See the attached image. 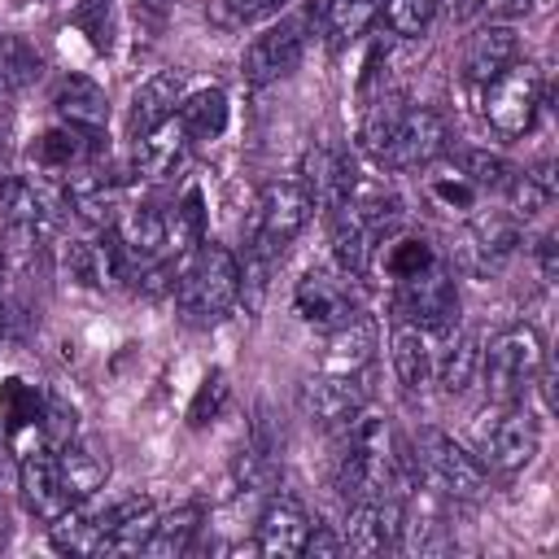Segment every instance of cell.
Masks as SVG:
<instances>
[{"instance_id": "6da1fadb", "label": "cell", "mask_w": 559, "mask_h": 559, "mask_svg": "<svg viewBox=\"0 0 559 559\" xmlns=\"http://www.w3.org/2000/svg\"><path fill=\"white\" fill-rule=\"evenodd\" d=\"M415 454L393 437L389 419L376 411H358L336 432V459H332V485L345 502H358L367 493L393 489V480H415Z\"/></svg>"}, {"instance_id": "7a4b0ae2", "label": "cell", "mask_w": 559, "mask_h": 559, "mask_svg": "<svg viewBox=\"0 0 559 559\" xmlns=\"http://www.w3.org/2000/svg\"><path fill=\"white\" fill-rule=\"evenodd\" d=\"M175 306L188 328H218L236 306H240V262L227 245H201L179 284H175Z\"/></svg>"}, {"instance_id": "3957f363", "label": "cell", "mask_w": 559, "mask_h": 559, "mask_svg": "<svg viewBox=\"0 0 559 559\" xmlns=\"http://www.w3.org/2000/svg\"><path fill=\"white\" fill-rule=\"evenodd\" d=\"M542 362H546V345H542L537 328H528V323L498 328L489 336V345L480 349V376H485L489 397L493 402H524Z\"/></svg>"}, {"instance_id": "277c9868", "label": "cell", "mask_w": 559, "mask_h": 559, "mask_svg": "<svg viewBox=\"0 0 559 559\" xmlns=\"http://www.w3.org/2000/svg\"><path fill=\"white\" fill-rule=\"evenodd\" d=\"M537 445H542V424L533 419V411L524 402H498L493 415H485V424H476V450L502 476L524 472L537 459Z\"/></svg>"}, {"instance_id": "5b68a950", "label": "cell", "mask_w": 559, "mask_h": 559, "mask_svg": "<svg viewBox=\"0 0 559 559\" xmlns=\"http://www.w3.org/2000/svg\"><path fill=\"white\" fill-rule=\"evenodd\" d=\"M415 463H419V476L432 480L450 498L472 502V498H485V489H489L485 463L467 445H459L450 432H441V428H419V437H415Z\"/></svg>"}, {"instance_id": "8992f818", "label": "cell", "mask_w": 559, "mask_h": 559, "mask_svg": "<svg viewBox=\"0 0 559 559\" xmlns=\"http://www.w3.org/2000/svg\"><path fill=\"white\" fill-rule=\"evenodd\" d=\"M485 92V118L498 135L515 140L524 131H533L537 114H542V96H546V79L537 61H511L493 83L480 87Z\"/></svg>"}, {"instance_id": "52a82bcc", "label": "cell", "mask_w": 559, "mask_h": 559, "mask_svg": "<svg viewBox=\"0 0 559 559\" xmlns=\"http://www.w3.org/2000/svg\"><path fill=\"white\" fill-rule=\"evenodd\" d=\"M306 48H310V17H306V13H288V17L262 26V31L249 39L245 57H240L245 83L266 87V83L288 79V74L301 66Z\"/></svg>"}, {"instance_id": "ba28073f", "label": "cell", "mask_w": 559, "mask_h": 559, "mask_svg": "<svg viewBox=\"0 0 559 559\" xmlns=\"http://www.w3.org/2000/svg\"><path fill=\"white\" fill-rule=\"evenodd\" d=\"M310 210L314 201L306 197V188L297 179H280V183H266L258 205H253V218H249V231H245V245L253 249H266V253H284L301 227L310 223Z\"/></svg>"}, {"instance_id": "9c48e42d", "label": "cell", "mask_w": 559, "mask_h": 559, "mask_svg": "<svg viewBox=\"0 0 559 559\" xmlns=\"http://www.w3.org/2000/svg\"><path fill=\"white\" fill-rule=\"evenodd\" d=\"M397 314L406 323H415L424 336H445L450 328H459V284L454 275L432 262L428 271L411 275L397 284Z\"/></svg>"}, {"instance_id": "30bf717a", "label": "cell", "mask_w": 559, "mask_h": 559, "mask_svg": "<svg viewBox=\"0 0 559 559\" xmlns=\"http://www.w3.org/2000/svg\"><path fill=\"white\" fill-rule=\"evenodd\" d=\"M293 306L319 332H332L336 323H345V319H354L362 310L354 275H345L341 266H310L293 288Z\"/></svg>"}, {"instance_id": "8fae6325", "label": "cell", "mask_w": 559, "mask_h": 559, "mask_svg": "<svg viewBox=\"0 0 559 559\" xmlns=\"http://www.w3.org/2000/svg\"><path fill=\"white\" fill-rule=\"evenodd\" d=\"M48 223H52L48 197L31 179H22V175L0 179V227H4V249L9 253L31 258L39 249V240L48 236Z\"/></svg>"}, {"instance_id": "7c38bea8", "label": "cell", "mask_w": 559, "mask_h": 559, "mask_svg": "<svg viewBox=\"0 0 559 559\" xmlns=\"http://www.w3.org/2000/svg\"><path fill=\"white\" fill-rule=\"evenodd\" d=\"M87 524H92L96 555H140L157 524V507H153V498L127 493L100 511H87Z\"/></svg>"}, {"instance_id": "4fadbf2b", "label": "cell", "mask_w": 559, "mask_h": 559, "mask_svg": "<svg viewBox=\"0 0 559 559\" xmlns=\"http://www.w3.org/2000/svg\"><path fill=\"white\" fill-rule=\"evenodd\" d=\"M450 148V127L437 109H406V118L397 122L393 140L384 144V153L376 157L384 170H424L437 157H445Z\"/></svg>"}, {"instance_id": "5bb4252c", "label": "cell", "mask_w": 559, "mask_h": 559, "mask_svg": "<svg viewBox=\"0 0 559 559\" xmlns=\"http://www.w3.org/2000/svg\"><path fill=\"white\" fill-rule=\"evenodd\" d=\"M297 406L310 424H319L323 432H341L362 406H367V393L358 384V376H345V371H323V376H306L301 389H297Z\"/></svg>"}, {"instance_id": "9a60e30c", "label": "cell", "mask_w": 559, "mask_h": 559, "mask_svg": "<svg viewBox=\"0 0 559 559\" xmlns=\"http://www.w3.org/2000/svg\"><path fill=\"white\" fill-rule=\"evenodd\" d=\"M402 515L406 507L384 489V493H367L358 502H349V515H345V550L354 555H384V550H397V537H402Z\"/></svg>"}, {"instance_id": "2e32d148", "label": "cell", "mask_w": 559, "mask_h": 559, "mask_svg": "<svg viewBox=\"0 0 559 559\" xmlns=\"http://www.w3.org/2000/svg\"><path fill=\"white\" fill-rule=\"evenodd\" d=\"M100 153H105L100 131L74 127V122H57V127L39 131V135L31 140V148H26L31 166H35V170H48V175H70V170L96 166Z\"/></svg>"}, {"instance_id": "e0dca14e", "label": "cell", "mask_w": 559, "mask_h": 559, "mask_svg": "<svg viewBox=\"0 0 559 559\" xmlns=\"http://www.w3.org/2000/svg\"><path fill=\"white\" fill-rule=\"evenodd\" d=\"M17 489H22L26 511H31L35 520H48V524L74 507L70 493H66V485H61L57 454H52L48 441L35 445V450H22V463H17Z\"/></svg>"}, {"instance_id": "ac0fdd59", "label": "cell", "mask_w": 559, "mask_h": 559, "mask_svg": "<svg viewBox=\"0 0 559 559\" xmlns=\"http://www.w3.org/2000/svg\"><path fill=\"white\" fill-rule=\"evenodd\" d=\"M310 511L297 493H271L262 515H258V537H253V550L258 555H280V559H293L306 550V537H310Z\"/></svg>"}, {"instance_id": "d6986e66", "label": "cell", "mask_w": 559, "mask_h": 559, "mask_svg": "<svg viewBox=\"0 0 559 559\" xmlns=\"http://www.w3.org/2000/svg\"><path fill=\"white\" fill-rule=\"evenodd\" d=\"M297 183L306 188V197H310L314 205H323V210L332 214V210H341V205L358 192V166H354V157H349L345 148H323V144H319V148L306 153Z\"/></svg>"}, {"instance_id": "ffe728a7", "label": "cell", "mask_w": 559, "mask_h": 559, "mask_svg": "<svg viewBox=\"0 0 559 559\" xmlns=\"http://www.w3.org/2000/svg\"><path fill=\"white\" fill-rule=\"evenodd\" d=\"M52 454H57V472H61V485H66L70 502L92 498L109 480V450L92 432H83V428L70 432L66 441H57Z\"/></svg>"}, {"instance_id": "44dd1931", "label": "cell", "mask_w": 559, "mask_h": 559, "mask_svg": "<svg viewBox=\"0 0 559 559\" xmlns=\"http://www.w3.org/2000/svg\"><path fill=\"white\" fill-rule=\"evenodd\" d=\"M183 92H188V70H179V66L175 70H157L148 83H140L135 96H131V109H127V135L140 140L153 127H162L166 118H175Z\"/></svg>"}, {"instance_id": "7402d4cb", "label": "cell", "mask_w": 559, "mask_h": 559, "mask_svg": "<svg viewBox=\"0 0 559 559\" xmlns=\"http://www.w3.org/2000/svg\"><path fill=\"white\" fill-rule=\"evenodd\" d=\"M280 450H284V437L271 424L266 406H258V415H253V424H249V432H245V441L236 450V467H231L236 472V485L240 489L271 485L275 480V467H280Z\"/></svg>"}, {"instance_id": "603a6c76", "label": "cell", "mask_w": 559, "mask_h": 559, "mask_svg": "<svg viewBox=\"0 0 559 559\" xmlns=\"http://www.w3.org/2000/svg\"><path fill=\"white\" fill-rule=\"evenodd\" d=\"M511 61H520V39H515L511 22H489V26H480V31L467 39V48H463V79H467L472 87H485V83H493Z\"/></svg>"}, {"instance_id": "cb8c5ba5", "label": "cell", "mask_w": 559, "mask_h": 559, "mask_svg": "<svg viewBox=\"0 0 559 559\" xmlns=\"http://www.w3.org/2000/svg\"><path fill=\"white\" fill-rule=\"evenodd\" d=\"M188 148H192V140L183 135V127H179L175 118H166L162 127H153L148 135L135 140L131 170H135L140 179H166V175H175V170L183 166Z\"/></svg>"}, {"instance_id": "d4e9b609", "label": "cell", "mask_w": 559, "mask_h": 559, "mask_svg": "<svg viewBox=\"0 0 559 559\" xmlns=\"http://www.w3.org/2000/svg\"><path fill=\"white\" fill-rule=\"evenodd\" d=\"M48 105H52V114L61 122L92 127V131H100L105 118H109V100H105V92L87 74H61L52 83V92H48Z\"/></svg>"}, {"instance_id": "484cf974", "label": "cell", "mask_w": 559, "mask_h": 559, "mask_svg": "<svg viewBox=\"0 0 559 559\" xmlns=\"http://www.w3.org/2000/svg\"><path fill=\"white\" fill-rule=\"evenodd\" d=\"M520 245V227L511 214H493V218H480L472 231H467V245H463V258L476 275H493L507 266V258L515 253Z\"/></svg>"}, {"instance_id": "4316f807", "label": "cell", "mask_w": 559, "mask_h": 559, "mask_svg": "<svg viewBox=\"0 0 559 559\" xmlns=\"http://www.w3.org/2000/svg\"><path fill=\"white\" fill-rule=\"evenodd\" d=\"M66 271L70 280H79L83 288H105L114 280H122V258L114 249L109 227L100 236H79L66 245Z\"/></svg>"}, {"instance_id": "83f0119b", "label": "cell", "mask_w": 559, "mask_h": 559, "mask_svg": "<svg viewBox=\"0 0 559 559\" xmlns=\"http://www.w3.org/2000/svg\"><path fill=\"white\" fill-rule=\"evenodd\" d=\"M476 371H480V336L467 332V328H450L441 349L432 354V371L428 376L441 384V393L454 397L476 380Z\"/></svg>"}, {"instance_id": "f1b7e54d", "label": "cell", "mask_w": 559, "mask_h": 559, "mask_svg": "<svg viewBox=\"0 0 559 559\" xmlns=\"http://www.w3.org/2000/svg\"><path fill=\"white\" fill-rule=\"evenodd\" d=\"M205 245V197L197 183L183 188L175 210H166V258H192Z\"/></svg>"}, {"instance_id": "f546056e", "label": "cell", "mask_w": 559, "mask_h": 559, "mask_svg": "<svg viewBox=\"0 0 559 559\" xmlns=\"http://www.w3.org/2000/svg\"><path fill=\"white\" fill-rule=\"evenodd\" d=\"M376 236L362 227V218L349 210V205H341V210H332V262L345 271V275H367V266H371V258H376Z\"/></svg>"}, {"instance_id": "4dcf8cb0", "label": "cell", "mask_w": 559, "mask_h": 559, "mask_svg": "<svg viewBox=\"0 0 559 559\" xmlns=\"http://www.w3.org/2000/svg\"><path fill=\"white\" fill-rule=\"evenodd\" d=\"M227 114H231L227 92L223 87H201V92H183V100L175 109V122L197 144V140H218L227 131Z\"/></svg>"}, {"instance_id": "1f68e13d", "label": "cell", "mask_w": 559, "mask_h": 559, "mask_svg": "<svg viewBox=\"0 0 559 559\" xmlns=\"http://www.w3.org/2000/svg\"><path fill=\"white\" fill-rule=\"evenodd\" d=\"M371 349H376V323L358 310L354 319H345L328 332V371L358 376L371 362Z\"/></svg>"}, {"instance_id": "d6a6232c", "label": "cell", "mask_w": 559, "mask_h": 559, "mask_svg": "<svg viewBox=\"0 0 559 559\" xmlns=\"http://www.w3.org/2000/svg\"><path fill=\"white\" fill-rule=\"evenodd\" d=\"M389 358H393V376H397V384H402L406 393H419V389L428 384L432 354H428V336H424L415 323H406V319L393 323Z\"/></svg>"}, {"instance_id": "836d02e7", "label": "cell", "mask_w": 559, "mask_h": 559, "mask_svg": "<svg viewBox=\"0 0 559 559\" xmlns=\"http://www.w3.org/2000/svg\"><path fill=\"white\" fill-rule=\"evenodd\" d=\"M197 528H201V507L197 502H183V507L157 515V524H153V533L144 542V555H166V559L170 555H188Z\"/></svg>"}, {"instance_id": "e575fe53", "label": "cell", "mask_w": 559, "mask_h": 559, "mask_svg": "<svg viewBox=\"0 0 559 559\" xmlns=\"http://www.w3.org/2000/svg\"><path fill=\"white\" fill-rule=\"evenodd\" d=\"M406 96L402 92H380L371 105H367V114H362V127H358V144H362V153H371V157H380L384 153V144L393 140V131H397V122L406 118Z\"/></svg>"}, {"instance_id": "d590c367", "label": "cell", "mask_w": 559, "mask_h": 559, "mask_svg": "<svg viewBox=\"0 0 559 559\" xmlns=\"http://www.w3.org/2000/svg\"><path fill=\"white\" fill-rule=\"evenodd\" d=\"M358 218H362V227L376 236V240H389L397 227H402V197L397 192H384V188H362L358 183V192L345 201Z\"/></svg>"}, {"instance_id": "8d00e7d4", "label": "cell", "mask_w": 559, "mask_h": 559, "mask_svg": "<svg viewBox=\"0 0 559 559\" xmlns=\"http://www.w3.org/2000/svg\"><path fill=\"white\" fill-rule=\"evenodd\" d=\"M507 201H511V218H533L542 214L550 201H555V179H550V166H528V170H515V179L507 183Z\"/></svg>"}, {"instance_id": "74e56055", "label": "cell", "mask_w": 559, "mask_h": 559, "mask_svg": "<svg viewBox=\"0 0 559 559\" xmlns=\"http://www.w3.org/2000/svg\"><path fill=\"white\" fill-rule=\"evenodd\" d=\"M39 74V52L22 35H0V96L31 87Z\"/></svg>"}, {"instance_id": "f35d334b", "label": "cell", "mask_w": 559, "mask_h": 559, "mask_svg": "<svg viewBox=\"0 0 559 559\" xmlns=\"http://www.w3.org/2000/svg\"><path fill=\"white\" fill-rule=\"evenodd\" d=\"M384 0H328V13H323V31L332 44H354L380 13Z\"/></svg>"}, {"instance_id": "ab89813d", "label": "cell", "mask_w": 559, "mask_h": 559, "mask_svg": "<svg viewBox=\"0 0 559 559\" xmlns=\"http://www.w3.org/2000/svg\"><path fill=\"white\" fill-rule=\"evenodd\" d=\"M520 166H511L502 153H489V148H467L459 157V175L476 188V192H507V183L515 179Z\"/></svg>"}, {"instance_id": "60d3db41", "label": "cell", "mask_w": 559, "mask_h": 559, "mask_svg": "<svg viewBox=\"0 0 559 559\" xmlns=\"http://www.w3.org/2000/svg\"><path fill=\"white\" fill-rule=\"evenodd\" d=\"M70 22H74V31H79L96 52H109V48H114V35H118L114 0H74Z\"/></svg>"}, {"instance_id": "b9f144b4", "label": "cell", "mask_w": 559, "mask_h": 559, "mask_svg": "<svg viewBox=\"0 0 559 559\" xmlns=\"http://www.w3.org/2000/svg\"><path fill=\"white\" fill-rule=\"evenodd\" d=\"M0 415H4L9 437H17L22 428H39L44 424V397L31 384H22V380H4V389H0Z\"/></svg>"}, {"instance_id": "7bdbcfd3", "label": "cell", "mask_w": 559, "mask_h": 559, "mask_svg": "<svg viewBox=\"0 0 559 559\" xmlns=\"http://www.w3.org/2000/svg\"><path fill=\"white\" fill-rule=\"evenodd\" d=\"M432 262H441L437 258V249L424 240V236H389V249H384V271L402 284V280H411V275H419V271H428Z\"/></svg>"}, {"instance_id": "ee69618b", "label": "cell", "mask_w": 559, "mask_h": 559, "mask_svg": "<svg viewBox=\"0 0 559 559\" xmlns=\"http://www.w3.org/2000/svg\"><path fill=\"white\" fill-rule=\"evenodd\" d=\"M384 9V17H389V26H393V35H424L428 31V22L437 17V0H384L380 4Z\"/></svg>"}, {"instance_id": "f6af8a7d", "label": "cell", "mask_w": 559, "mask_h": 559, "mask_svg": "<svg viewBox=\"0 0 559 559\" xmlns=\"http://www.w3.org/2000/svg\"><path fill=\"white\" fill-rule=\"evenodd\" d=\"M223 406H227V376L214 367L205 380H201V389H197V397H192V406H188V424H210V419H218L223 415Z\"/></svg>"}, {"instance_id": "bcb514c9", "label": "cell", "mask_w": 559, "mask_h": 559, "mask_svg": "<svg viewBox=\"0 0 559 559\" xmlns=\"http://www.w3.org/2000/svg\"><path fill=\"white\" fill-rule=\"evenodd\" d=\"M284 4H288V0H218L223 17H227L231 26H245V22H266V17H275Z\"/></svg>"}, {"instance_id": "7dc6e473", "label": "cell", "mask_w": 559, "mask_h": 559, "mask_svg": "<svg viewBox=\"0 0 559 559\" xmlns=\"http://www.w3.org/2000/svg\"><path fill=\"white\" fill-rule=\"evenodd\" d=\"M432 197L445 205V210H467L472 201H476V188L463 179V175H450V179H432Z\"/></svg>"}, {"instance_id": "c3c4849f", "label": "cell", "mask_w": 559, "mask_h": 559, "mask_svg": "<svg viewBox=\"0 0 559 559\" xmlns=\"http://www.w3.org/2000/svg\"><path fill=\"white\" fill-rule=\"evenodd\" d=\"M175 9H179V0H135V22H140L148 35H157V31H166V22L175 17Z\"/></svg>"}, {"instance_id": "681fc988", "label": "cell", "mask_w": 559, "mask_h": 559, "mask_svg": "<svg viewBox=\"0 0 559 559\" xmlns=\"http://www.w3.org/2000/svg\"><path fill=\"white\" fill-rule=\"evenodd\" d=\"M301 555H314V559H328V555H345V542L332 524H310V537H306V550Z\"/></svg>"}, {"instance_id": "f907efd6", "label": "cell", "mask_w": 559, "mask_h": 559, "mask_svg": "<svg viewBox=\"0 0 559 559\" xmlns=\"http://www.w3.org/2000/svg\"><path fill=\"white\" fill-rule=\"evenodd\" d=\"M528 4H533V0H485V9H489L493 22H511V17L528 13Z\"/></svg>"}, {"instance_id": "816d5d0a", "label": "cell", "mask_w": 559, "mask_h": 559, "mask_svg": "<svg viewBox=\"0 0 559 559\" xmlns=\"http://www.w3.org/2000/svg\"><path fill=\"white\" fill-rule=\"evenodd\" d=\"M437 4H445V13H450L454 22H467V17H476V13L485 9V0H437Z\"/></svg>"}, {"instance_id": "f5cc1de1", "label": "cell", "mask_w": 559, "mask_h": 559, "mask_svg": "<svg viewBox=\"0 0 559 559\" xmlns=\"http://www.w3.org/2000/svg\"><path fill=\"white\" fill-rule=\"evenodd\" d=\"M537 262H542V275L555 280V236H542L537 240Z\"/></svg>"}, {"instance_id": "db71d44e", "label": "cell", "mask_w": 559, "mask_h": 559, "mask_svg": "<svg viewBox=\"0 0 559 559\" xmlns=\"http://www.w3.org/2000/svg\"><path fill=\"white\" fill-rule=\"evenodd\" d=\"M9 148H13V114L0 105V162H4Z\"/></svg>"}, {"instance_id": "11a10c76", "label": "cell", "mask_w": 559, "mask_h": 559, "mask_svg": "<svg viewBox=\"0 0 559 559\" xmlns=\"http://www.w3.org/2000/svg\"><path fill=\"white\" fill-rule=\"evenodd\" d=\"M4 476H9V450H4V441H0V485H4Z\"/></svg>"}, {"instance_id": "9f6ffc18", "label": "cell", "mask_w": 559, "mask_h": 559, "mask_svg": "<svg viewBox=\"0 0 559 559\" xmlns=\"http://www.w3.org/2000/svg\"><path fill=\"white\" fill-rule=\"evenodd\" d=\"M0 332H4V310H0Z\"/></svg>"}]
</instances>
